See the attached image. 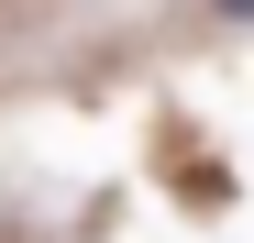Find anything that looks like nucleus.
<instances>
[{
	"label": "nucleus",
	"mask_w": 254,
	"mask_h": 243,
	"mask_svg": "<svg viewBox=\"0 0 254 243\" xmlns=\"http://www.w3.org/2000/svg\"><path fill=\"white\" fill-rule=\"evenodd\" d=\"M210 11H221V22H254V0H210Z\"/></svg>",
	"instance_id": "f257e3e1"
}]
</instances>
